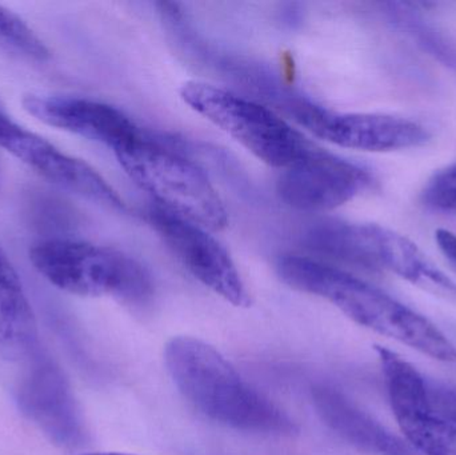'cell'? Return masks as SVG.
<instances>
[{"mask_svg": "<svg viewBox=\"0 0 456 455\" xmlns=\"http://www.w3.org/2000/svg\"><path fill=\"white\" fill-rule=\"evenodd\" d=\"M42 347L31 302L10 256L0 245V358L24 363Z\"/></svg>", "mask_w": 456, "mask_h": 455, "instance_id": "cell-15", "label": "cell"}, {"mask_svg": "<svg viewBox=\"0 0 456 455\" xmlns=\"http://www.w3.org/2000/svg\"><path fill=\"white\" fill-rule=\"evenodd\" d=\"M77 455H131V454H122V453H83Z\"/></svg>", "mask_w": 456, "mask_h": 455, "instance_id": "cell-21", "label": "cell"}, {"mask_svg": "<svg viewBox=\"0 0 456 455\" xmlns=\"http://www.w3.org/2000/svg\"><path fill=\"white\" fill-rule=\"evenodd\" d=\"M0 147L59 189L74 192L110 210L127 211L118 191L90 165L19 125L3 110H0Z\"/></svg>", "mask_w": 456, "mask_h": 455, "instance_id": "cell-10", "label": "cell"}, {"mask_svg": "<svg viewBox=\"0 0 456 455\" xmlns=\"http://www.w3.org/2000/svg\"><path fill=\"white\" fill-rule=\"evenodd\" d=\"M2 107H3L2 99H0V110H2Z\"/></svg>", "mask_w": 456, "mask_h": 455, "instance_id": "cell-22", "label": "cell"}, {"mask_svg": "<svg viewBox=\"0 0 456 455\" xmlns=\"http://www.w3.org/2000/svg\"><path fill=\"white\" fill-rule=\"evenodd\" d=\"M165 362L179 392L208 418L243 432L291 435L297 430L283 410L206 342L175 337L166 345Z\"/></svg>", "mask_w": 456, "mask_h": 455, "instance_id": "cell-2", "label": "cell"}, {"mask_svg": "<svg viewBox=\"0 0 456 455\" xmlns=\"http://www.w3.org/2000/svg\"><path fill=\"white\" fill-rule=\"evenodd\" d=\"M430 392L434 408L456 427V390L430 382Z\"/></svg>", "mask_w": 456, "mask_h": 455, "instance_id": "cell-19", "label": "cell"}, {"mask_svg": "<svg viewBox=\"0 0 456 455\" xmlns=\"http://www.w3.org/2000/svg\"><path fill=\"white\" fill-rule=\"evenodd\" d=\"M420 202L428 210L456 215V160L428 179L420 192Z\"/></svg>", "mask_w": 456, "mask_h": 455, "instance_id": "cell-18", "label": "cell"}, {"mask_svg": "<svg viewBox=\"0 0 456 455\" xmlns=\"http://www.w3.org/2000/svg\"><path fill=\"white\" fill-rule=\"evenodd\" d=\"M181 96L195 112L273 167L284 170L315 147L267 107L224 88L191 80L182 85Z\"/></svg>", "mask_w": 456, "mask_h": 455, "instance_id": "cell-5", "label": "cell"}, {"mask_svg": "<svg viewBox=\"0 0 456 455\" xmlns=\"http://www.w3.org/2000/svg\"><path fill=\"white\" fill-rule=\"evenodd\" d=\"M23 365L16 398L21 413L58 448L82 449L87 443V427L61 366L43 347Z\"/></svg>", "mask_w": 456, "mask_h": 455, "instance_id": "cell-7", "label": "cell"}, {"mask_svg": "<svg viewBox=\"0 0 456 455\" xmlns=\"http://www.w3.org/2000/svg\"><path fill=\"white\" fill-rule=\"evenodd\" d=\"M29 262L48 283L77 297H112L143 305L154 293L151 275L133 256L67 237H50L29 248Z\"/></svg>", "mask_w": 456, "mask_h": 455, "instance_id": "cell-3", "label": "cell"}, {"mask_svg": "<svg viewBox=\"0 0 456 455\" xmlns=\"http://www.w3.org/2000/svg\"><path fill=\"white\" fill-rule=\"evenodd\" d=\"M147 218L174 256L206 288L233 306L251 305L230 254L208 229L157 205L147 211Z\"/></svg>", "mask_w": 456, "mask_h": 455, "instance_id": "cell-9", "label": "cell"}, {"mask_svg": "<svg viewBox=\"0 0 456 455\" xmlns=\"http://www.w3.org/2000/svg\"><path fill=\"white\" fill-rule=\"evenodd\" d=\"M388 23L409 37L423 53L456 75V40L434 26L410 3H385Z\"/></svg>", "mask_w": 456, "mask_h": 455, "instance_id": "cell-16", "label": "cell"}, {"mask_svg": "<svg viewBox=\"0 0 456 455\" xmlns=\"http://www.w3.org/2000/svg\"><path fill=\"white\" fill-rule=\"evenodd\" d=\"M289 114L308 131L345 149L386 152L425 146L430 131L414 120L385 114H345L305 101L286 103Z\"/></svg>", "mask_w": 456, "mask_h": 455, "instance_id": "cell-8", "label": "cell"}, {"mask_svg": "<svg viewBox=\"0 0 456 455\" xmlns=\"http://www.w3.org/2000/svg\"><path fill=\"white\" fill-rule=\"evenodd\" d=\"M394 417L410 448L423 455H456V427L434 408L430 382L393 350L377 347Z\"/></svg>", "mask_w": 456, "mask_h": 455, "instance_id": "cell-6", "label": "cell"}, {"mask_svg": "<svg viewBox=\"0 0 456 455\" xmlns=\"http://www.w3.org/2000/svg\"><path fill=\"white\" fill-rule=\"evenodd\" d=\"M436 240L447 264L452 266L456 274V235L449 230L439 229L436 232Z\"/></svg>", "mask_w": 456, "mask_h": 455, "instance_id": "cell-20", "label": "cell"}, {"mask_svg": "<svg viewBox=\"0 0 456 455\" xmlns=\"http://www.w3.org/2000/svg\"><path fill=\"white\" fill-rule=\"evenodd\" d=\"M407 238L378 224L326 221L305 234V245L316 253L362 269L393 272Z\"/></svg>", "mask_w": 456, "mask_h": 455, "instance_id": "cell-13", "label": "cell"}, {"mask_svg": "<svg viewBox=\"0 0 456 455\" xmlns=\"http://www.w3.org/2000/svg\"><path fill=\"white\" fill-rule=\"evenodd\" d=\"M115 157L155 205L208 232L227 227L226 207L208 174L181 152L143 133Z\"/></svg>", "mask_w": 456, "mask_h": 455, "instance_id": "cell-4", "label": "cell"}, {"mask_svg": "<svg viewBox=\"0 0 456 455\" xmlns=\"http://www.w3.org/2000/svg\"><path fill=\"white\" fill-rule=\"evenodd\" d=\"M0 53L35 63H45L51 56L39 35L20 16L3 5H0Z\"/></svg>", "mask_w": 456, "mask_h": 455, "instance_id": "cell-17", "label": "cell"}, {"mask_svg": "<svg viewBox=\"0 0 456 455\" xmlns=\"http://www.w3.org/2000/svg\"><path fill=\"white\" fill-rule=\"evenodd\" d=\"M371 184L366 168L314 147L281 171L276 189L289 207L322 213L350 202Z\"/></svg>", "mask_w": 456, "mask_h": 455, "instance_id": "cell-11", "label": "cell"}, {"mask_svg": "<svg viewBox=\"0 0 456 455\" xmlns=\"http://www.w3.org/2000/svg\"><path fill=\"white\" fill-rule=\"evenodd\" d=\"M313 402L322 421L350 445L375 455L414 454L409 445L335 387H314Z\"/></svg>", "mask_w": 456, "mask_h": 455, "instance_id": "cell-14", "label": "cell"}, {"mask_svg": "<svg viewBox=\"0 0 456 455\" xmlns=\"http://www.w3.org/2000/svg\"><path fill=\"white\" fill-rule=\"evenodd\" d=\"M23 107L39 122L103 144L114 155L143 134L125 112L93 99L29 93L24 96Z\"/></svg>", "mask_w": 456, "mask_h": 455, "instance_id": "cell-12", "label": "cell"}, {"mask_svg": "<svg viewBox=\"0 0 456 455\" xmlns=\"http://www.w3.org/2000/svg\"><path fill=\"white\" fill-rule=\"evenodd\" d=\"M276 270L289 288L330 302L358 325L433 360L455 362V345L438 326L380 288L305 256H281Z\"/></svg>", "mask_w": 456, "mask_h": 455, "instance_id": "cell-1", "label": "cell"}]
</instances>
